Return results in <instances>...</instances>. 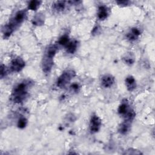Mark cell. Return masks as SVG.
Here are the masks:
<instances>
[{
  "mask_svg": "<svg viewBox=\"0 0 155 155\" xmlns=\"http://www.w3.org/2000/svg\"><path fill=\"white\" fill-rule=\"evenodd\" d=\"M41 3V1H35V0L31 1L28 3V9H30L31 10L35 11L38 8Z\"/></svg>",
  "mask_w": 155,
  "mask_h": 155,
  "instance_id": "16",
  "label": "cell"
},
{
  "mask_svg": "<svg viewBox=\"0 0 155 155\" xmlns=\"http://www.w3.org/2000/svg\"><path fill=\"white\" fill-rule=\"evenodd\" d=\"M123 154H141V152L137 150L128 149V150H125Z\"/></svg>",
  "mask_w": 155,
  "mask_h": 155,
  "instance_id": "21",
  "label": "cell"
},
{
  "mask_svg": "<svg viewBox=\"0 0 155 155\" xmlns=\"http://www.w3.org/2000/svg\"><path fill=\"white\" fill-rule=\"evenodd\" d=\"M25 61L21 58H14L10 62V70L12 72H19L25 67Z\"/></svg>",
  "mask_w": 155,
  "mask_h": 155,
  "instance_id": "5",
  "label": "cell"
},
{
  "mask_svg": "<svg viewBox=\"0 0 155 155\" xmlns=\"http://www.w3.org/2000/svg\"><path fill=\"white\" fill-rule=\"evenodd\" d=\"M8 73V70L6 68V67L5 65H4L3 64L1 65V78H4Z\"/></svg>",
  "mask_w": 155,
  "mask_h": 155,
  "instance_id": "20",
  "label": "cell"
},
{
  "mask_svg": "<svg viewBox=\"0 0 155 155\" xmlns=\"http://www.w3.org/2000/svg\"><path fill=\"white\" fill-rule=\"evenodd\" d=\"M75 76V72L72 70H67L58 78L56 80V85L59 88L65 87L71 80Z\"/></svg>",
  "mask_w": 155,
  "mask_h": 155,
  "instance_id": "4",
  "label": "cell"
},
{
  "mask_svg": "<svg viewBox=\"0 0 155 155\" xmlns=\"http://www.w3.org/2000/svg\"><path fill=\"white\" fill-rule=\"evenodd\" d=\"M124 62L128 65H131L134 62V56L131 53H128L124 58Z\"/></svg>",
  "mask_w": 155,
  "mask_h": 155,
  "instance_id": "18",
  "label": "cell"
},
{
  "mask_svg": "<svg viewBox=\"0 0 155 155\" xmlns=\"http://www.w3.org/2000/svg\"><path fill=\"white\" fill-rule=\"evenodd\" d=\"M101 82L103 87L108 88L111 87L114 83V78L110 74H105L102 76Z\"/></svg>",
  "mask_w": 155,
  "mask_h": 155,
  "instance_id": "7",
  "label": "cell"
},
{
  "mask_svg": "<svg viewBox=\"0 0 155 155\" xmlns=\"http://www.w3.org/2000/svg\"><path fill=\"white\" fill-rule=\"evenodd\" d=\"M125 82L126 87L129 91H132L136 88V81L134 78L132 76H127L125 79Z\"/></svg>",
  "mask_w": 155,
  "mask_h": 155,
  "instance_id": "9",
  "label": "cell"
},
{
  "mask_svg": "<svg viewBox=\"0 0 155 155\" xmlns=\"http://www.w3.org/2000/svg\"><path fill=\"white\" fill-rule=\"evenodd\" d=\"M58 50L57 45H51L46 49L42 61V68L44 73H49L53 65V58Z\"/></svg>",
  "mask_w": 155,
  "mask_h": 155,
  "instance_id": "3",
  "label": "cell"
},
{
  "mask_svg": "<svg viewBox=\"0 0 155 155\" xmlns=\"http://www.w3.org/2000/svg\"><path fill=\"white\" fill-rule=\"evenodd\" d=\"M130 122L129 120H125L119 127L118 131L121 134H126L130 129Z\"/></svg>",
  "mask_w": 155,
  "mask_h": 155,
  "instance_id": "12",
  "label": "cell"
},
{
  "mask_svg": "<svg viewBox=\"0 0 155 155\" xmlns=\"http://www.w3.org/2000/svg\"><path fill=\"white\" fill-rule=\"evenodd\" d=\"M140 35V31L136 27L132 28L130 31L127 34L126 37L127 39L130 41H134L137 40Z\"/></svg>",
  "mask_w": 155,
  "mask_h": 155,
  "instance_id": "8",
  "label": "cell"
},
{
  "mask_svg": "<svg viewBox=\"0 0 155 155\" xmlns=\"http://www.w3.org/2000/svg\"><path fill=\"white\" fill-rule=\"evenodd\" d=\"M65 47L67 53L70 54H73L77 50L78 42L76 40L70 41V42Z\"/></svg>",
  "mask_w": 155,
  "mask_h": 155,
  "instance_id": "13",
  "label": "cell"
},
{
  "mask_svg": "<svg viewBox=\"0 0 155 155\" xmlns=\"http://www.w3.org/2000/svg\"><path fill=\"white\" fill-rule=\"evenodd\" d=\"M27 16V11L21 10L18 11L14 16H13L3 28V36L5 38H8L13 33V31L21 24Z\"/></svg>",
  "mask_w": 155,
  "mask_h": 155,
  "instance_id": "1",
  "label": "cell"
},
{
  "mask_svg": "<svg viewBox=\"0 0 155 155\" xmlns=\"http://www.w3.org/2000/svg\"><path fill=\"white\" fill-rule=\"evenodd\" d=\"M65 5L66 4L65 1H56L53 4V7L54 10H56V12H60L63 11L65 9Z\"/></svg>",
  "mask_w": 155,
  "mask_h": 155,
  "instance_id": "15",
  "label": "cell"
},
{
  "mask_svg": "<svg viewBox=\"0 0 155 155\" xmlns=\"http://www.w3.org/2000/svg\"><path fill=\"white\" fill-rule=\"evenodd\" d=\"M131 109V108H130V106L127 100H124L122 102L121 104L119 106L117 111L119 114L124 116Z\"/></svg>",
  "mask_w": 155,
  "mask_h": 155,
  "instance_id": "11",
  "label": "cell"
},
{
  "mask_svg": "<svg viewBox=\"0 0 155 155\" xmlns=\"http://www.w3.org/2000/svg\"><path fill=\"white\" fill-rule=\"evenodd\" d=\"M70 88H71V89L73 91H78L79 90V88H80V87H79V84H76V83H74V84H73L71 85Z\"/></svg>",
  "mask_w": 155,
  "mask_h": 155,
  "instance_id": "22",
  "label": "cell"
},
{
  "mask_svg": "<svg viewBox=\"0 0 155 155\" xmlns=\"http://www.w3.org/2000/svg\"><path fill=\"white\" fill-rule=\"evenodd\" d=\"M32 22L33 25H41L44 22V17L42 13L36 14L32 19Z\"/></svg>",
  "mask_w": 155,
  "mask_h": 155,
  "instance_id": "14",
  "label": "cell"
},
{
  "mask_svg": "<svg viewBox=\"0 0 155 155\" xmlns=\"http://www.w3.org/2000/svg\"><path fill=\"white\" fill-rule=\"evenodd\" d=\"M130 2L128 1H117L116 3L120 5H127Z\"/></svg>",
  "mask_w": 155,
  "mask_h": 155,
  "instance_id": "23",
  "label": "cell"
},
{
  "mask_svg": "<svg viewBox=\"0 0 155 155\" xmlns=\"http://www.w3.org/2000/svg\"><path fill=\"white\" fill-rule=\"evenodd\" d=\"M27 124V120L24 117H21L19 119V120L18 121V123H17L18 127L19 128H21V129L24 128L26 127Z\"/></svg>",
  "mask_w": 155,
  "mask_h": 155,
  "instance_id": "19",
  "label": "cell"
},
{
  "mask_svg": "<svg viewBox=\"0 0 155 155\" xmlns=\"http://www.w3.org/2000/svg\"><path fill=\"white\" fill-rule=\"evenodd\" d=\"M108 15V8L105 5H101L98 8L97 18L99 20L103 21L107 19Z\"/></svg>",
  "mask_w": 155,
  "mask_h": 155,
  "instance_id": "10",
  "label": "cell"
},
{
  "mask_svg": "<svg viewBox=\"0 0 155 155\" xmlns=\"http://www.w3.org/2000/svg\"><path fill=\"white\" fill-rule=\"evenodd\" d=\"M70 42V39H69V37L67 35H62L58 40V42L59 45H63L64 47H65L67 44Z\"/></svg>",
  "mask_w": 155,
  "mask_h": 155,
  "instance_id": "17",
  "label": "cell"
},
{
  "mask_svg": "<svg viewBox=\"0 0 155 155\" xmlns=\"http://www.w3.org/2000/svg\"><path fill=\"white\" fill-rule=\"evenodd\" d=\"M102 125L101 119L96 114H93L90 122V130L91 133L94 134L99 131Z\"/></svg>",
  "mask_w": 155,
  "mask_h": 155,
  "instance_id": "6",
  "label": "cell"
},
{
  "mask_svg": "<svg viewBox=\"0 0 155 155\" xmlns=\"http://www.w3.org/2000/svg\"><path fill=\"white\" fill-rule=\"evenodd\" d=\"M30 84V81L25 80L14 87L12 92L11 97L15 103H21L25 100L27 96L28 90Z\"/></svg>",
  "mask_w": 155,
  "mask_h": 155,
  "instance_id": "2",
  "label": "cell"
}]
</instances>
